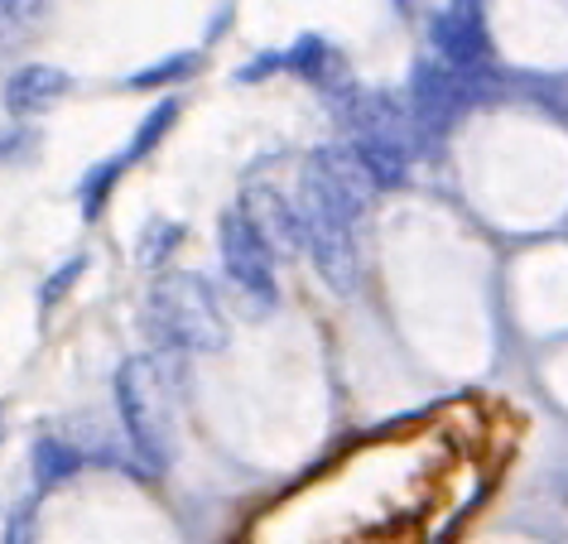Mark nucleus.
<instances>
[{
	"instance_id": "f257e3e1",
	"label": "nucleus",
	"mask_w": 568,
	"mask_h": 544,
	"mask_svg": "<svg viewBox=\"0 0 568 544\" xmlns=\"http://www.w3.org/2000/svg\"><path fill=\"white\" fill-rule=\"evenodd\" d=\"M145 319L154 328V338L174 352H217L232 338L222 299L212 294V284L203 275L154 280V290L145 299Z\"/></svg>"
},
{
	"instance_id": "f03ea898",
	"label": "nucleus",
	"mask_w": 568,
	"mask_h": 544,
	"mask_svg": "<svg viewBox=\"0 0 568 544\" xmlns=\"http://www.w3.org/2000/svg\"><path fill=\"white\" fill-rule=\"evenodd\" d=\"M116 410L125 424V439H131L135 457L145 463L154 477L169 472L174 463V439H169V400L160 385V371H154L145 356H125L116 366Z\"/></svg>"
},
{
	"instance_id": "7ed1b4c3",
	"label": "nucleus",
	"mask_w": 568,
	"mask_h": 544,
	"mask_svg": "<svg viewBox=\"0 0 568 544\" xmlns=\"http://www.w3.org/2000/svg\"><path fill=\"white\" fill-rule=\"evenodd\" d=\"M352 150L376 189H400L409 174V150H415V121L405 117L390 97H366L352 117Z\"/></svg>"
},
{
	"instance_id": "20e7f679",
	"label": "nucleus",
	"mask_w": 568,
	"mask_h": 544,
	"mask_svg": "<svg viewBox=\"0 0 568 544\" xmlns=\"http://www.w3.org/2000/svg\"><path fill=\"white\" fill-rule=\"evenodd\" d=\"M300 218H304V251L314 255L318 275L328 280V290L352 294L357 290V275H362L357 241H352V222L357 218H347L314 183H304V193H300Z\"/></svg>"
},
{
	"instance_id": "39448f33",
	"label": "nucleus",
	"mask_w": 568,
	"mask_h": 544,
	"mask_svg": "<svg viewBox=\"0 0 568 544\" xmlns=\"http://www.w3.org/2000/svg\"><path fill=\"white\" fill-rule=\"evenodd\" d=\"M217 251H222V265L226 275L236 280V290H246L255 304L270 309L280 299V284H275V251L261 241V232L251 226V218L241 208H226L217 218Z\"/></svg>"
},
{
	"instance_id": "423d86ee",
	"label": "nucleus",
	"mask_w": 568,
	"mask_h": 544,
	"mask_svg": "<svg viewBox=\"0 0 568 544\" xmlns=\"http://www.w3.org/2000/svg\"><path fill=\"white\" fill-rule=\"evenodd\" d=\"M467 73H453V68H438V63H419L409 73V121L415 131H429V135H444L458 111L467 102Z\"/></svg>"
},
{
	"instance_id": "0eeeda50",
	"label": "nucleus",
	"mask_w": 568,
	"mask_h": 544,
	"mask_svg": "<svg viewBox=\"0 0 568 544\" xmlns=\"http://www.w3.org/2000/svg\"><path fill=\"white\" fill-rule=\"evenodd\" d=\"M434 49L444 53V63L453 73H473V68L487 59V30H481V16L467 0L434 20Z\"/></svg>"
},
{
	"instance_id": "6e6552de",
	"label": "nucleus",
	"mask_w": 568,
	"mask_h": 544,
	"mask_svg": "<svg viewBox=\"0 0 568 544\" xmlns=\"http://www.w3.org/2000/svg\"><path fill=\"white\" fill-rule=\"evenodd\" d=\"M241 212L251 218V226L261 232V241L270 251H300L304 246V218L300 203L280 198L275 189H251L241 198Z\"/></svg>"
},
{
	"instance_id": "1a4fd4ad",
	"label": "nucleus",
	"mask_w": 568,
	"mask_h": 544,
	"mask_svg": "<svg viewBox=\"0 0 568 544\" xmlns=\"http://www.w3.org/2000/svg\"><path fill=\"white\" fill-rule=\"evenodd\" d=\"M68 88H73V78H68L63 68L30 63V68H20V73L6 82V111L10 117H39V111L59 107L68 97Z\"/></svg>"
},
{
	"instance_id": "9d476101",
	"label": "nucleus",
	"mask_w": 568,
	"mask_h": 544,
	"mask_svg": "<svg viewBox=\"0 0 568 544\" xmlns=\"http://www.w3.org/2000/svg\"><path fill=\"white\" fill-rule=\"evenodd\" d=\"M78 467H82V453L68 439H59V434L34 439V482L39 486H59V482L73 477Z\"/></svg>"
},
{
	"instance_id": "9b49d317",
	"label": "nucleus",
	"mask_w": 568,
	"mask_h": 544,
	"mask_svg": "<svg viewBox=\"0 0 568 544\" xmlns=\"http://www.w3.org/2000/svg\"><path fill=\"white\" fill-rule=\"evenodd\" d=\"M174 117H179V102H160V107H154L150 117L140 121V131H135V140H131V150H125V160H140V154H150V150L169 135Z\"/></svg>"
},
{
	"instance_id": "f8f14e48",
	"label": "nucleus",
	"mask_w": 568,
	"mask_h": 544,
	"mask_svg": "<svg viewBox=\"0 0 568 544\" xmlns=\"http://www.w3.org/2000/svg\"><path fill=\"white\" fill-rule=\"evenodd\" d=\"M121 164H125V154H121V160H106V164H97L92 174H88V183H82V218H88V222H97V218H102V203H106L111 183H116V174H121Z\"/></svg>"
},
{
	"instance_id": "ddd939ff",
	"label": "nucleus",
	"mask_w": 568,
	"mask_h": 544,
	"mask_svg": "<svg viewBox=\"0 0 568 544\" xmlns=\"http://www.w3.org/2000/svg\"><path fill=\"white\" fill-rule=\"evenodd\" d=\"M183 241V226L179 222H150V232L140 236V265H160L169 251Z\"/></svg>"
},
{
	"instance_id": "4468645a",
	"label": "nucleus",
	"mask_w": 568,
	"mask_h": 544,
	"mask_svg": "<svg viewBox=\"0 0 568 544\" xmlns=\"http://www.w3.org/2000/svg\"><path fill=\"white\" fill-rule=\"evenodd\" d=\"M193 63H197V59H183V53H179V59H164V63L145 68V73H135V78H131V88H140V92H145V88H160V82H174V78H183V73H189Z\"/></svg>"
},
{
	"instance_id": "2eb2a0df",
	"label": "nucleus",
	"mask_w": 568,
	"mask_h": 544,
	"mask_svg": "<svg viewBox=\"0 0 568 544\" xmlns=\"http://www.w3.org/2000/svg\"><path fill=\"white\" fill-rule=\"evenodd\" d=\"M82 270H88V261H82V255H73V261H68V265L59 270V275H53V280L44 284V309L59 304V294H63V290H73V280L82 275Z\"/></svg>"
},
{
	"instance_id": "dca6fc26",
	"label": "nucleus",
	"mask_w": 568,
	"mask_h": 544,
	"mask_svg": "<svg viewBox=\"0 0 568 544\" xmlns=\"http://www.w3.org/2000/svg\"><path fill=\"white\" fill-rule=\"evenodd\" d=\"M323 59H328V49H323V39L308 34V39H300V44H294V53H290V59H284V63H290V68H304V73H314V68H318Z\"/></svg>"
},
{
	"instance_id": "f3484780",
	"label": "nucleus",
	"mask_w": 568,
	"mask_h": 544,
	"mask_svg": "<svg viewBox=\"0 0 568 544\" xmlns=\"http://www.w3.org/2000/svg\"><path fill=\"white\" fill-rule=\"evenodd\" d=\"M6 544H34V515H30V511H16V515H10Z\"/></svg>"
},
{
	"instance_id": "a211bd4d",
	"label": "nucleus",
	"mask_w": 568,
	"mask_h": 544,
	"mask_svg": "<svg viewBox=\"0 0 568 544\" xmlns=\"http://www.w3.org/2000/svg\"><path fill=\"white\" fill-rule=\"evenodd\" d=\"M284 59H275V53H270V59H255V63H246V68H241V82H255V78H265V73H275V68H280Z\"/></svg>"
},
{
	"instance_id": "6ab92c4d",
	"label": "nucleus",
	"mask_w": 568,
	"mask_h": 544,
	"mask_svg": "<svg viewBox=\"0 0 568 544\" xmlns=\"http://www.w3.org/2000/svg\"><path fill=\"white\" fill-rule=\"evenodd\" d=\"M0 443H6V410H0Z\"/></svg>"
}]
</instances>
